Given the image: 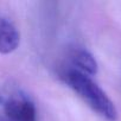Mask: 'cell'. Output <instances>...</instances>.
<instances>
[{
  "label": "cell",
  "instance_id": "6da1fadb",
  "mask_svg": "<svg viewBox=\"0 0 121 121\" xmlns=\"http://www.w3.org/2000/svg\"><path fill=\"white\" fill-rule=\"evenodd\" d=\"M59 78L62 80L94 113L106 121H116L117 110L114 102L106 91L93 80V76L69 70L59 69Z\"/></svg>",
  "mask_w": 121,
  "mask_h": 121
},
{
  "label": "cell",
  "instance_id": "7a4b0ae2",
  "mask_svg": "<svg viewBox=\"0 0 121 121\" xmlns=\"http://www.w3.org/2000/svg\"><path fill=\"white\" fill-rule=\"evenodd\" d=\"M0 121H37L36 104L19 84L9 82L0 88Z\"/></svg>",
  "mask_w": 121,
  "mask_h": 121
},
{
  "label": "cell",
  "instance_id": "3957f363",
  "mask_svg": "<svg viewBox=\"0 0 121 121\" xmlns=\"http://www.w3.org/2000/svg\"><path fill=\"white\" fill-rule=\"evenodd\" d=\"M62 69L75 70L89 76L97 74V62L95 57L84 48H71L65 57V62L60 67Z\"/></svg>",
  "mask_w": 121,
  "mask_h": 121
},
{
  "label": "cell",
  "instance_id": "277c9868",
  "mask_svg": "<svg viewBox=\"0 0 121 121\" xmlns=\"http://www.w3.org/2000/svg\"><path fill=\"white\" fill-rule=\"evenodd\" d=\"M20 43V35L16 25L0 14V53L9 55L16 51Z\"/></svg>",
  "mask_w": 121,
  "mask_h": 121
}]
</instances>
